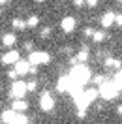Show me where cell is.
Wrapping results in <instances>:
<instances>
[{
	"label": "cell",
	"instance_id": "cell-1",
	"mask_svg": "<svg viewBox=\"0 0 122 124\" xmlns=\"http://www.w3.org/2000/svg\"><path fill=\"white\" fill-rule=\"evenodd\" d=\"M68 77L71 79V81L79 83V85H84V83L90 79V70H88L84 64H75V66L71 68V71H69Z\"/></svg>",
	"mask_w": 122,
	"mask_h": 124
},
{
	"label": "cell",
	"instance_id": "cell-2",
	"mask_svg": "<svg viewBox=\"0 0 122 124\" xmlns=\"http://www.w3.org/2000/svg\"><path fill=\"white\" fill-rule=\"evenodd\" d=\"M28 62H30V66H45L51 62V54L47 51H30Z\"/></svg>",
	"mask_w": 122,
	"mask_h": 124
},
{
	"label": "cell",
	"instance_id": "cell-3",
	"mask_svg": "<svg viewBox=\"0 0 122 124\" xmlns=\"http://www.w3.org/2000/svg\"><path fill=\"white\" fill-rule=\"evenodd\" d=\"M98 96H101L103 100H114V98L118 96V90H116V86L113 85V81H103V83L99 85Z\"/></svg>",
	"mask_w": 122,
	"mask_h": 124
},
{
	"label": "cell",
	"instance_id": "cell-4",
	"mask_svg": "<svg viewBox=\"0 0 122 124\" xmlns=\"http://www.w3.org/2000/svg\"><path fill=\"white\" fill-rule=\"evenodd\" d=\"M9 94H11L15 100H23V96L26 94V83H24V81H13Z\"/></svg>",
	"mask_w": 122,
	"mask_h": 124
},
{
	"label": "cell",
	"instance_id": "cell-5",
	"mask_svg": "<svg viewBox=\"0 0 122 124\" xmlns=\"http://www.w3.org/2000/svg\"><path fill=\"white\" fill-rule=\"evenodd\" d=\"M39 107H41V111H45V113H51L54 109V100L49 92H43L39 96Z\"/></svg>",
	"mask_w": 122,
	"mask_h": 124
},
{
	"label": "cell",
	"instance_id": "cell-6",
	"mask_svg": "<svg viewBox=\"0 0 122 124\" xmlns=\"http://www.w3.org/2000/svg\"><path fill=\"white\" fill-rule=\"evenodd\" d=\"M13 66H15L17 75H24V73H28V71H30V62H28V60H21V58H19Z\"/></svg>",
	"mask_w": 122,
	"mask_h": 124
},
{
	"label": "cell",
	"instance_id": "cell-7",
	"mask_svg": "<svg viewBox=\"0 0 122 124\" xmlns=\"http://www.w3.org/2000/svg\"><path fill=\"white\" fill-rule=\"evenodd\" d=\"M17 60H19V51H13V49H11V51H8V53L2 56V62H4L6 66H9V64H15Z\"/></svg>",
	"mask_w": 122,
	"mask_h": 124
},
{
	"label": "cell",
	"instance_id": "cell-8",
	"mask_svg": "<svg viewBox=\"0 0 122 124\" xmlns=\"http://www.w3.org/2000/svg\"><path fill=\"white\" fill-rule=\"evenodd\" d=\"M114 15H116V13H113V11H107V13H103V15H101V19H99L101 26H103V28H109V26L114 23Z\"/></svg>",
	"mask_w": 122,
	"mask_h": 124
},
{
	"label": "cell",
	"instance_id": "cell-9",
	"mask_svg": "<svg viewBox=\"0 0 122 124\" xmlns=\"http://www.w3.org/2000/svg\"><path fill=\"white\" fill-rule=\"evenodd\" d=\"M60 26H62L64 32H73V28H75V19H73V17H64Z\"/></svg>",
	"mask_w": 122,
	"mask_h": 124
},
{
	"label": "cell",
	"instance_id": "cell-10",
	"mask_svg": "<svg viewBox=\"0 0 122 124\" xmlns=\"http://www.w3.org/2000/svg\"><path fill=\"white\" fill-rule=\"evenodd\" d=\"M69 83H71V79H69L68 75L60 77V79H58V83H56V90H58V92H68Z\"/></svg>",
	"mask_w": 122,
	"mask_h": 124
},
{
	"label": "cell",
	"instance_id": "cell-11",
	"mask_svg": "<svg viewBox=\"0 0 122 124\" xmlns=\"http://www.w3.org/2000/svg\"><path fill=\"white\" fill-rule=\"evenodd\" d=\"M81 92H83V85H79V83H75V81H71V83H69V88H68V94H69V96H73V98H77Z\"/></svg>",
	"mask_w": 122,
	"mask_h": 124
},
{
	"label": "cell",
	"instance_id": "cell-12",
	"mask_svg": "<svg viewBox=\"0 0 122 124\" xmlns=\"http://www.w3.org/2000/svg\"><path fill=\"white\" fill-rule=\"evenodd\" d=\"M11 109H13V111H26V109H28V101H24V100H15L13 101V103H11Z\"/></svg>",
	"mask_w": 122,
	"mask_h": 124
},
{
	"label": "cell",
	"instance_id": "cell-13",
	"mask_svg": "<svg viewBox=\"0 0 122 124\" xmlns=\"http://www.w3.org/2000/svg\"><path fill=\"white\" fill-rule=\"evenodd\" d=\"M15 41H17L15 34H4V36H2V43H4L6 47H13V45H15Z\"/></svg>",
	"mask_w": 122,
	"mask_h": 124
},
{
	"label": "cell",
	"instance_id": "cell-14",
	"mask_svg": "<svg viewBox=\"0 0 122 124\" xmlns=\"http://www.w3.org/2000/svg\"><path fill=\"white\" fill-rule=\"evenodd\" d=\"M17 113L13 111V109H6L4 113H2V122H6V124H9L11 120H13V116H15Z\"/></svg>",
	"mask_w": 122,
	"mask_h": 124
},
{
	"label": "cell",
	"instance_id": "cell-15",
	"mask_svg": "<svg viewBox=\"0 0 122 124\" xmlns=\"http://www.w3.org/2000/svg\"><path fill=\"white\" fill-rule=\"evenodd\" d=\"M75 60H77V64H84V62L88 60V49H81V51L77 53Z\"/></svg>",
	"mask_w": 122,
	"mask_h": 124
},
{
	"label": "cell",
	"instance_id": "cell-16",
	"mask_svg": "<svg viewBox=\"0 0 122 124\" xmlns=\"http://www.w3.org/2000/svg\"><path fill=\"white\" fill-rule=\"evenodd\" d=\"M11 26H13V28H17V30H23V28H26V23H24L23 19L15 17V19H11Z\"/></svg>",
	"mask_w": 122,
	"mask_h": 124
},
{
	"label": "cell",
	"instance_id": "cell-17",
	"mask_svg": "<svg viewBox=\"0 0 122 124\" xmlns=\"http://www.w3.org/2000/svg\"><path fill=\"white\" fill-rule=\"evenodd\" d=\"M24 23H26V26H30V28H36V26L39 24V17L38 15H30Z\"/></svg>",
	"mask_w": 122,
	"mask_h": 124
},
{
	"label": "cell",
	"instance_id": "cell-18",
	"mask_svg": "<svg viewBox=\"0 0 122 124\" xmlns=\"http://www.w3.org/2000/svg\"><path fill=\"white\" fill-rule=\"evenodd\" d=\"M105 32H101V30H94V34H92V39L96 41V43H99V41H103L105 39Z\"/></svg>",
	"mask_w": 122,
	"mask_h": 124
},
{
	"label": "cell",
	"instance_id": "cell-19",
	"mask_svg": "<svg viewBox=\"0 0 122 124\" xmlns=\"http://www.w3.org/2000/svg\"><path fill=\"white\" fill-rule=\"evenodd\" d=\"M113 85L116 86V90H122V70L114 75V79H113Z\"/></svg>",
	"mask_w": 122,
	"mask_h": 124
},
{
	"label": "cell",
	"instance_id": "cell-20",
	"mask_svg": "<svg viewBox=\"0 0 122 124\" xmlns=\"http://www.w3.org/2000/svg\"><path fill=\"white\" fill-rule=\"evenodd\" d=\"M9 124H28V118H26L24 115H15L13 120H11Z\"/></svg>",
	"mask_w": 122,
	"mask_h": 124
},
{
	"label": "cell",
	"instance_id": "cell-21",
	"mask_svg": "<svg viewBox=\"0 0 122 124\" xmlns=\"http://www.w3.org/2000/svg\"><path fill=\"white\" fill-rule=\"evenodd\" d=\"M105 66L107 68H120V60L118 58H105Z\"/></svg>",
	"mask_w": 122,
	"mask_h": 124
},
{
	"label": "cell",
	"instance_id": "cell-22",
	"mask_svg": "<svg viewBox=\"0 0 122 124\" xmlns=\"http://www.w3.org/2000/svg\"><path fill=\"white\" fill-rule=\"evenodd\" d=\"M36 81H28V83H26V90H30V92H34V90H36Z\"/></svg>",
	"mask_w": 122,
	"mask_h": 124
},
{
	"label": "cell",
	"instance_id": "cell-23",
	"mask_svg": "<svg viewBox=\"0 0 122 124\" xmlns=\"http://www.w3.org/2000/svg\"><path fill=\"white\" fill-rule=\"evenodd\" d=\"M49 34H51V28H41V38H49Z\"/></svg>",
	"mask_w": 122,
	"mask_h": 124
},
{
	"label": "cell",
	"instance_id": "cell-24",
	"mask_svg": "<svg viewBox=\"0 0 122 124\" xmlns=\"http://www.w3.org/2000/svg\"><path fill=\"white\" fill-rule=\"evenodd\" d=\"M114 23L118 24V26H122V13H116V15H114Z\"/></svg>",
	"mask_w": 122,
	"mask_h": 124
},
{
	"label": "cell",
	"instance_id": "cell-25",
	"mask_svg": "<svg viewBox=\"0 0 122 124\" xmlns=\"http://www.w3.org/2000/svg\"><path fill=\"white\" fill-rule=\"evenodd\" d=\"M8 77H9V79H17V71H15V70H9V71H8Z\"/></svg>",
	"mask_w": 122,
	"mask_h": 124
},
{
	"label": "cell",
	"instance_id": "cell-26",
	"mask_svg": "<svg viewBox=\"0 0 122 124\" xmlns=\"http://www.w3.org/2000/svg\"><path fill=\"white\" fill-rule=\"evenodd\" d=\"M73 4H75V8H83L84 0H73Z\"/></svg>",
	"mask_w": 122,
	"mask_h": 124
},
{
	"label": "cell",
	"instance_id": "cell-27",
	"mask_svg": "<svg viewBox=\"0 0 122 124\" xmlns=\"http://www.w3.org/2000/svg\"><path fill=\"white\" fill-rule=\"evenodd\" d=\"M84 36H90L92 38V34H94V30H92V28H84V32H83Z\"/></svg>",
	"mask_w": 122,
	"mask_h": 124
},
{
	"label": "cell",
	"instance_id": "cell-28",
	"mask_svg": "<svg viewBox=\"0 0 122 124\" xmlns=\"http://www.w3.org/2000/svg\"><path fill=\"white\" fill-rule=\"evenodd\" d=\"M84 2H86L88 6H96V4H98V0H84Z\"/></svg>",
	"mask_w": 122,
	"mask_h": 124
},
{
	"label": "cell",
	"instance_id": "cell-29",
	"mask_svg": "<svg viewBox=\"0 0 122 124\" xmlns=\"http://www.w3.org/2000/svg\"><path fill=\"white\" fill-rule=\"evenodd\" d=\"M24 49H28V51L32 49V43H30V41H26V43H24Z\"/></svg>",
	"mask_w": 122,
	"mask_h": 124
},
{
	"label": "cell",
	"instance_id": "cell-30",
	"mask_svg": "<svg viewBox=\"0 0 122 124\" xmlns=\"http://www.w3.org/2000/svg\"><path fill=\"white\" fill-rule=\"evenodd\" d=\"M116 113H118V115H122V105H118V109H116Z\"/></svg>",
	"mask_w": 122,
	"mask_h": 124
},
{
	"label": "cell",
	"instance_id": "cell-31",
	"mask_svg": "<svg viewBox=\"0 0 122 124\" xmlns=\"http://www.w3.org/2000/svg\"><path fill=\"white\" fill-rule=\"evenodd\" d=\"M0 4H6V0H0Z\"/></svg>",
	"mask_w": 122,
	"mask_h": 124
},
{
	"label": "cell",
	"instance_id": "cell-32",
	"mask_svg": "<svg viewBox=\"0 0 122 124\" xmlns=\"http://www.w3.org/2000/svg\"><path fill=\"white\" fill-rule=\"evenodd\" d=\"M38 2H45V0H38Z\"/></svg>",
	"mask_w": 122,
	"mask_h": 124
},
{
	"label": "cell",
	"instance_id": "cell-33",
	"mask_svg": "<svg viewBox=\"0 0 122 124\" xmlns=\"http://www.w3.org/2000/svg\"><path fill=\"white\" fill-rule=\"evenodd\" d=\"M0 15H2V9H0Z\"/></svg>",
	"mask_w": 122,
	"mask_h": 124
},
{
	"label": "cell",
	"instance_id": "cell-34",
	"mask_svg": "<svg viewBox=\"0 0 122 124\" xmlns=\"http://www.w3.org/2000/svg\"><path fill=\"white\" fill-rule=\"evenodd\" d=\"M118 2H120V4H122V0H118Z\"/></svg>",
	"mask_w": 122,
	"mask_h": 124
}]
</instances>
